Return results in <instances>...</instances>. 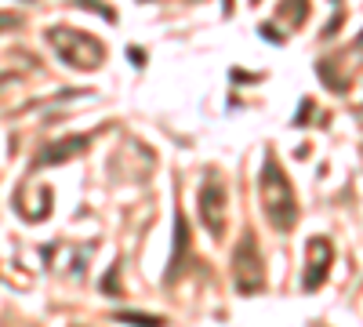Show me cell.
<instances>
[{"mask_svg": "<svg viewBox=\"0 0 363 327\" xmlns=\"http://www.w3.org/2000/svg\"><path fill=\"white\" fill-rule=\"evenodd\" d=\"M262 207H265L269 222L277 226L280 233L294 229V222H298V200H294V189L287 182L284 167L277 164V157H265V164H262Z\"/></svg>", "mask_w": 363, "mask_h": 327, "instance_id": "6da1fadb", "label": "cell"}, {"mask_svg": "<svg viewBox=\"0 0 363 327\" xmlns=\"http://www.w3.org/2000/svg\"><path fill=\"white\" fill-rule=\"evenodd\" d=\"M200 218H203L211 236H222V229H225V189L218 182H211V178L200 186Z\"/></svg>", "mask_w": 363, "mask_h": 327, "instance_id": "277c9868", "label": "cell"}, {"mask_svg": "<svg viewBox=\"0 0 363 327\" xmlns=\"http://www.w3.org/2000/svg\"><path fill=\"white\" fill-rule=\"evenodd\" d=\"M306 258H309V265H306V291H316L323 280H327V270H330V262H335V248H330L323 236H313V240L306 244Z\"/></svg>", "mask_w": 363, "mask_h": 327, "instance_id": "5b68a950", "label": "cell"}, {"mask_svg": "<svg viewBox=\"0 0 363 327\" xmlns=\"http://www.w3.org/2000/svg\"><path fill=\"white\" fill-rule=\"evenodd\" d=\"M87 135H77V138H62V142H51V145H44L40 150V157L33 160V167H51V164H66L69 157H77V153H84L87 150Z\"/></svg>", "mask_w": 363, "mask_h": 327, "instance_id": "8992f818", "label": "cell"}, {"mask_svg": "<svg viewBox=\"0 0 363 327\" xmlns=\"http://www.w3.org/2000/svg\"><path fill=\"white\" fill-rule=\"evenodd\" d=\"M73 4H80V8H87V11H95V15H106L109 22L116 18V15L109 11V4H102V0H73Z\"/></svg>", "mask_w": 363, "mask_h": 327, "instance_id": "30bf717a", "label": "cell"}, {"mask_svg": "<svg viewBox=\"0 0 363 327\" xmlns=\"http://www.w3.org/2000/svg\"><path fill=\"white\" fill-rule=\"evenodd\" d=\"M120 323H135V327H164L160 316H142V313H120Z\"/></svg>", "mask_w": 363, "mask_h": 327, "instance_id": "9c48e42d", "label": "cell"}, {"mask_svg": "<svg viewBox=\"0 0 363 327\" xmlns=\"http://www.w3.org/2000/svg\"><path fill=\"white\" fill-rule=\"evenodd\" d=\"M186 244H189V229H186V218H174V258L167 265V280H178V265L186 258Z\"/></svg>", "mask_w": 363, "mask_h": 327, "instance_id": "52a82bcc", "label": "cell"}, {"mask_svg": "<svg viewBox=\"0 0 363 327\" xmlns=\"http://www.w3.org/2000/svg\"><path fill=\"white\" fill-rule=\"evenodd\" d=\"M233 273H236V291L240 294L262 291V251H258V240H255L251 229L240 236V248L233 255Z\"/></svg>", "mask_w": 363, "mask_h": 327, "instance_id": "3957f363", "label": "cell"}, {"mask_svg": "<svg viewBox=\"0 0 363 327\" xmlns=\"http://www.w3.org/2000/svg\"><path fill=\"white\" fill-rule=\"evenodd\" d=\"M225 15H233V0H225Z\"/></svg>", "mask_w": 363, "mask_h": 327, "instance_id": "8fae6325", "label": "cell"}, {"mask_svg": "<svg viewBox=\"0 0 363 327\" xmlns=\"http://www.w3.org/2000/svg\"><path fill=\"white\" fill-rule=\"evenodd\" d=\"M280 15H284L287 29H298L301 22H306V15H309V0H284Z\"/></svg>", "mask_w": 363, "mask_h": 327, "instance_id": "ba28073f", "label": "cell"}, {"mask_svg": "<svg viewBox=\"0 0 363 327\" xmlns=\"http://www.w3.org/2000/svg\"><path fill=\"white\" fill-rule=\"evenodd\" d=\"M48 40L51 48L58 51L66 66H77V70H99L106 62V48L91 37V33H80V29H69V26H55L48 29Z\"/></svg>", "mask_w": 363, "mask_h": 327, "instance_id": "7a4b0ae2", "label": "cell"}]
</instances>
